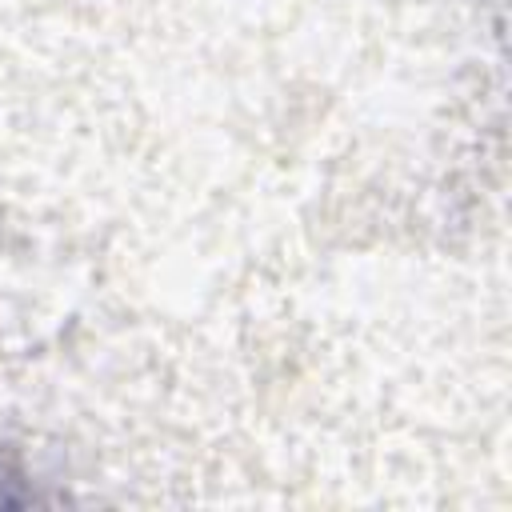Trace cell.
<instances>
[{"mask_svg":"<svg viewBox=\"0 0 512 512\" xmlns=\"http://www.w3.org/2000/svg\"><path fill=\"white\" fill-rule=\"evenodd\" d=\"M36 500V492L24 484V476L0 456V508H12V504H28Z\"/></svg>","mask_w":512,"mask_h":512,"instance_id":"1","label":"cell"}]
</instances>
